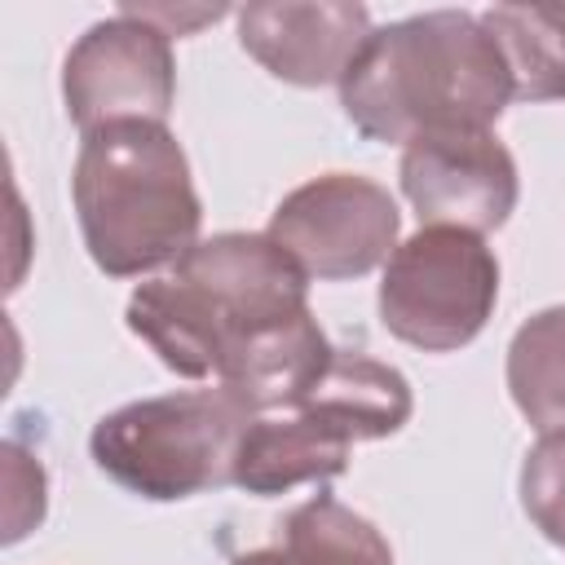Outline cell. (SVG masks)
I'll list each match as a JSON object with an SVG mask.
<instances>
[{
	"label": "cell",
	"instance_id": "cell-1",
	"mask_svg": "<svg viewBox=\"0 0 565 565\" xmlns=\"http://www.w3.org/2000/svg\"><path fill=\"white\" fill-rule=\"evenodd\" d=\"M512 102L494 35L468 9H428L375 26L340 79L344 119L384 146L490 128Z\"/></svg>",
	"mask_w": 565,
	"mask_h": 565
},
{
	"label": "cell",
	"instance_id": "cell-2",
	"mask_svg": "<svg viewBox=\"0 0 565 565\" xmlns=\"http://www.w3.org/2000/svg\"><path fill=\"white\" fill-rule=\"evenodd\" d=\"M309 309V274L269 234L199 238L172 274L132 287L124 322L185 380H216L225 358L278 318Z\"/></svg>",
	"mask_w": 565,
	"mask_h": 565
},
{
	"label": "cell",
	"instance_id": "cell-3",
	"mask_svg": "<svg viewBox=\"0 0 565 565\" xmlns=\"http://www.w3.org/2000/svg\"><path fill=\"white\" fill-rule=\"evenodd\" d=\"M71 203L93 265L106 278H141L177 265L203 225L190 159L168 124H106L84 132L71 168Z\"/></svg>",
	"mask_w": 565,
	"mask_h": 565
},
{
	"label": "cell",
	"instance_id": "cell-4",
	"mask_svg": "<svg viewBox=\"0 0 565 565\" xmlns=\"http://www.w3.org/2000/svg\"><path fill=\"white\" fill-rule=\"evenodd\" d=\"M256 415L230 388H181L128 402L93 424V463L150 503L194 499L234 486L238 441Z\"/></svg>",
	"mask_w": 565,
	"mask_h": 565
},
{
	"label": "cell",
	"instance_id": "cell-5",
	"mask_svg": "<svg viewBox=\"0 0 565 565\" xmlns=\"http://www.w3.org/2000/svg\"><path fill=\"white\" fill-rule=\"evenodd\" d=\"M499 305V260L481 234L419 225L393 247L380 278V322L411 349L455 353L472 344Z\"/></svg>",
	"mask_w": 565,
	"mask_h": 565
},
{
	"label": "cell",
	"instance_id": "cell-6",
	"mask_svg": "<svg viewBox=\"0 0 565 565\" xmlns=\"http://www.w3.org/2000/svg\"><path fill=\"white\" fill-rule=\"evenodd\" d=\"M402 212L393 194L358 172H322L278 199L269 238L318 282L362 278L388 265Z\"/></svg>",
	"mask_w": 565,
	"mask_h": 565
},
{
	"label": "cell",
	"instance_id": "cell-7",
	"mask_svg": "<svg viewBox=\"0 0 565 565\" xmlns=\"http://www.w3.org/2000/svg\"><path fill=\"white\" fill-rule=\"evenodd\" d=\"M62 102L79 132L106 124H163L177 102L172 40L119 9L93 22L62 62Z\"/></svg>",
	"mask_w": 565,
	"mask_h": 565
},
{
	"label": "cell",
	"instance_id": "cell-8",
	"mask_svg": "<svg viewBox=\"0 0 565 565\" xmlns=\"http://www.w3.org/2000/svg\"><path fill=\"white\" fill-rule=\"evenodd\" d=\"M397 177L424 225H450L468 234L503 230L521 199L516 159L490 128L415 137L402 150Z\"/></svg>",
	"mask_w": 565,
	"mask_h": 565
},
{
	"label": "cell",
	"instance_id": "cell-9",
	"mask_svg": "<svg viewBox=\"0 0 565 565\" xmlns=\"http://www.w3.org/2000/svg\"><path fill=\"white\" fill-rule=\"evenodd\" d=\"M371 31V13L349 0H256L238 9L243 53L296 88L340 84Z\"/></svg>",
	"mask_w": 565,
	"mask_h": 565
},
{
	"label": "cell",
	"instance_id": "cell-10",
	"mask_svg": "<svg viewBox=\"0 0 565 565\" xmlns=\"http://www.w3.org/2000/svg\"><path fill=\"white\" fill-rule=\"evenodd\" d=\"M331 358H335V344L327 340L318 318L309 309H300L291 318L269 322L247 344H238L225 358L216 384L230 388L252 415L296 411L313 393V384L322 380Z\"/></svg>",
	"mask_w": 565,
	"mask_h": 565
},
{
	"label": "cell",
	"instance_id": "cell-11",
	"mask_svg": "<svg viewBox=\"0 0 565 565\" xmlns=\"http://www.w3.org/2000/svg\"><path fill=\"white\" fill-rule=\"evenodd\" d=\"M349 450L353 441L309 406L282 415H256L238 441L234 486L256 499H269L296 486L331 481L349 468Z\"/></svg>",
	"mask_w": 565,
	"mask_h": 565
},
{
	"label": "cell",
	"instance_id": "cell-12",
	"mask_svg": "<svg viewBox=\"0 0 565 565\" xmlns=\"http://www.w3.org/2000/svg\"><path fill=\"white\" fill-rule=\"evenodd\" d=\"M300 406L327 415L358 446V441H380V437L402 433L415 411V393L397 366L375 362L366 353L335 349L331 366L322 371V380Z\"/></svg>",
	"mask_w": 565,
	"mask_h": 565
},
{
	"label": "cell",
	"instance_id": "cell-13",
	"mask_svg": "<svg viewBox=\"0 0 565 565\" xmlns=\"http://www.w3.org/2000/svg\"><path fill=\"white\" fill-rule=\"evenodd\" d=\"M477 18L503 53L516 102H565V4H490Z\"/></svg>",
	"mask_w": 565,
	"mask_h": 565
},
{
	"label": "cell",
	"instance_id": "cell-14",
	"mask_svg": "<svg viewBox=\"0 0 565 565\" xmlns=\"http://www.w3.org/2000/svg\"><path fill=\"white\" fill-rule=\"evenodd\" d=\"M508 393L539 433L565 428V305L530 313L508 344Z\"/></svg>",
	"mask_w": 565,
	"mask_h": 565
},
{
	"label": "cell",
	"instance_id": "cell-15",
	"mask_svg": "<svg viewBox=\"0 0 565 565\" xmlns=\"http://www.w3.org/2000/svg\"><path fill=\"white\" fill-rule=\"evenodd\" d=\"M278 552L291 565H393L388 539L362 512L331 494H313L278 525Z\"/></svg>",
	"mask_w": 565,
	"mask_h": 565
},
{
	"label": "cell",
	"instance_id": "cell-16",
	"mask_svg": "<svg viewBox=\"0 0 565 565\" xmlns=\"http://www.w3.org/2000/svg\"><path fill=\"white\" fill-rule=\"evenodd\" d=\"M516 490H521V508L530 525L547 543L565 547V428L539 433V441L525 450Z\"/></svg>",
	"mask_w": 565,
	"mask_h": 565
},
{
	"label": "cell",
	"instance_id": "cell-17",
	"mask_svg": "<svg viewBox=\"0 0 565 565\" xmlns=\"http://www.w3.org/2000/svg\"><path fill=\"white\" fill-rule=\"evenodd\" d=\"M4 543H18L26 530L44 521V468L13 441H4Z\"/></svg>",
	"mask_w": 565,
	"mask_h": 565
},
{
	"label": "cell",
	"instance_id": "cell-18",
	"mask_svg": "<svg viewBox=\"0 0 565 565\" xmlns=\"http://www.w3.org/2000/svg\"><path fill=\"white\" fill-rule=\"evenodd\" d=\"M132 18H141V22H150V26H159L168 40L172 35H190V31H199L203 22H216V18H225L230 9L225 4H212V9H172V4H124Z\"/></svg>",
	"mask_w": 565,
	"mask_h": 565
},
{
	"label": "cell",
	"instance_id": "cell-19",
	"mask_svg": "<svg viewBox=\"0 0 565 565\" xmlns=\"http://www.w3.org/2000/svg\"><path fill=\"white\" fill-rule=\"evenodd\" d=\"M234 565H291L278 547H256V552H243V556H234Z\"/></svg>",
	"mask_w": 565,
	"mask_h": 565
}]
</instances>
